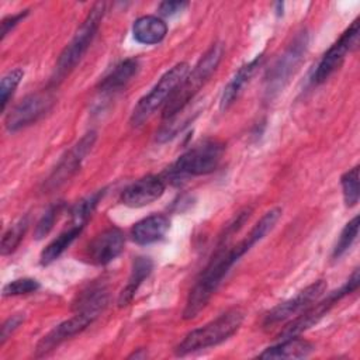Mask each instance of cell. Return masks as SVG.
Returning a JSON list of instances; mask_svg holds the SVG:
<instances>
[{
    "label": "cell",
    "mask_w": 360,
    "mask_h": 360,
    "mask_svg": "<svg viewBox=\"0 0 360 360\" xmlns=\"http://www.w3.org/2000/svg\"><path fill=\"white\" fill-rule=\"evenodd\" d=\"M359 281H360L359 270L356 269L352 273V276L349 277V280L339 290L330 292L322 301H315L312 307L309 305L307 309H304L301 314H298L292 321H290L284 326V329L278 333V338L285 339V338L298 336L304 330H307L311 326H314L315 323H318L340 300H343L345 297H347L349 294H352L357 290Z\"/></svg>",
    "instance_id": "cell-7"
},
{
    "label": "cell",
    "mask_w": 360,
    "mask_h": 360,
    "mask_svg": "<svg viewBox=\"0 0 360 360\" xmlns=\"http://www.w3.org/2000/svg\"><path fill=\"white\" fill-rule=\"evenodd\" d=\"M197 114H198L197 108H188V105H187L183 110H180L179 112H176L174 115L166 118V121L163 122L160 129L156 132V141L167 142V141L173 139L195 118Z\"/></svg>",
    "instance_id": "cell-23"
},
{
    "label": "cell",
    "mask_w": 360,
    "mask_h": 360,
    "mask_svg": "<svg viewBox=\"0 0 360 360\" xmlns=\"http://www.w3.org/2000/svg\"><path fill=\"white\" fill-rule=\"evenodd\" d=\"M167 24L156 15H142L132 24L134 39L143 45H155L165 39Z\"/></svg>",
    "instance_id": "cell-18"
},
{
    "label": "cell",
    "mask_w": 360,
    "mask_h": 360,
    "mask_svg": "<svg viewBox=\"0 0 360 360\" xmlns=\"http://www.w3.org/2000/svg\"><path fill=\"white\" fill-rule=\"evenodd\" d=\"M262 62H263V55H259L255 59H252L249 63H245L242 68H239V70L233 75V77L224 87L221 101H219L221 110H226L235 103V100L239 97V94L242 93L246 83H249V80L253 77V75L256 73V70L259 69Z\"/></svg>",
    "instance_id": "cell-17"
},
{
    "label": "cell",
    "mask_w": 360,
    "mask_h": 360,
    "mask_svg": "<svg viewBox=\"0 0 360 360\" xmlns=\"http://www.w3.org/2000/svg\"><path fill=\"white\" fill-rule=\"evenodd\" d=\"M27 228H28V217H22L4 232L3 238H1V255L3 256L13 253L18 248L20 242L22 240V238L27 232Z\"/></svg>",
    "instance_id": "cell-25"
},
{
    "label": "cell",
    "mask_w": 360,
    "mask_h": 360,
    "mask_svg": "<svg viewBox=\"0 0 360 360\" xmlns=\"http://www.w3.org/2000/svg\"><path fill=\"white\" fill-rule=\"evenodd\" d=\"M104 195V190H98L87 197H84L83 200H80L70 212L72 217V225H80L84 226L87 219L90 218V215L93 214V211L96 210L97 204L100 202V200Z\"/></svg>",
    "instance_id": "cell-24"
},
{
    "label": "cell",
    "mask_w": 360,
    "mask_h": 360,
    "mask_svg": "<svg viewBox=\"0 0 360 360\" xmlns=\"http://www.w3.org/2000/svg\"><path fill=\"white\" fill-rule=\"evenodd\" d=\"M188 63L180 62L170 68L167 72H165L158 80V83L152 87V90L148 94H145L135 105L129 120L131 125L141 127L156 112L158 108H160L162 105L165 107L170 96L174 93V90L179 87V84L188 73Z\"/></svg>",
    "instance_id": "cell-5"
},
{
    "label": "cell",
    "mask_w": 360,
    "mask_h": 360,
    "mask_svg": "<svg viewBox=\"0 0 360 360\" xmlns=\"http://www.w3.org/2000/svg\"><path fill=\"white\" fill-rule=\"evenodd\" d=\"M165 193V181L158 176H145L129 184L121 193V202L131 208L145 207Z\"/></svg>",
    "instance_id": "cell-15"
},
{
    "label": "cell",
    "mask_w": 360,
    "mask_h": 360,
    "mask_svg": "<svg viewBox=\"0 0 360 360\" xmlns=\"http://www.w3.org/2000/svg\"><path fill=\"white\" fill-rule=\"evenodd\" d=\"M224 56L222 44H214L211 48L202 55V58L197 62L190 73L186 75L183 82L170 96L167 103L163 107V118H169L187 107L190 101H193L194 96L200 91V89L207 83V80L217 70L221 59Z\"/></svg>",
    "instance_id": "cell-2"
},
{
    "label": "cell",
    "mask_w": 360,
    "mask_h": 360,
    "mask_svg": "<svg viewBox=\"0 0 360 360\" xmlns=\"http://www.w3.org/2000/svg\"><path fill=\"white\" fill-rule=\"evenodd\" d=\"M243 318V312L236 308L221 314L204 326L188 332L174 347L176 356H186L228 340L240 328Z\"/></svg>",
    "instance_id": "cell-3"
},
{
    "label": "cell",
    "mask_w": 360,
    "mask_h": 360,
    "mask_svg": "<svg viewBox=\"0 0 360 360\" xmlns=\"http://www.w3.org/2000/svg\"><path fill=\"white\" fill-rule=\"evenodd\" d=\"M105 308L103 307H96V305H86V307H79L75 308L73 316L69 319L60 322L56 325L52 330H49L35 346V357H42L48 354L49 352L55 350L60 343L65 340L79 335L83 332L90 323L97 319V316L104 311Z\"/></svg>",
    "instance_id": "cell-9"
},
{
    "label": "cell",
    "mask_w": 360,
    "mask_h": 360,
    "mask_svg": "<svg viewBox=\"0 0 360 360\" xmlns=\"http://www.w3.org/2000/svg\"><path fill=\"white\" fill-rule=\"evenodd\" d=\"M224 145L217 141H205L184 152L169 169L170 179L202 176L212 173L222 158Z\"/></svg>",
    "instance_id": "cell-8"
},
{
    "label": "cell",
    "mask_w": 360,
    "mask_h": 360,
    "mask_svg": "<svg viewBox=\"0 0 360 360\" xmlns=\"http://www.w3.org/2000/svg\"><path fill=\"white\" fill-rule=\"evenodd\" d=\"M326 281L318 280L304 290H301L295 297L278 304L274 307L264 318L263 326L266 329L273 328L281 322H285L291 319L294 315L301 314L304 309H307L309 305H312L315 301H318L326 291Z\"/></svg>",
    "instance_id": "cell-12"
},
{
    "label": "cell",
    "mask_w": 360,
    "mask_h": 360,
    "mask_svg": "<svg viewBox=\"0 0 360 360\" xmlns=\"http://www.w3.org/2000/svg\"><path fill=\"white\" fill-rule=\"evenodd\" d=\"M96 142V132L90 131L86 135H83L58 162L55 169L51 172V174L46 177L44 183V190L46 193L59 188L66 181H69L80 169L83 160L91 150L93 145Z\"/></svg>",
    "instance_id": "cell-10"
},
{
    "label": "cell",
    "mask_w": 360,
    "mask_h": 360,
    "mask_svg": "<svg viewBox=\"0 0 360 360\" xmlns=\"http://www.w3.org/2000/svg\"><path fill=\"white\" fill-rule=\"evenodd\" d=\"M359 225H360L359 215H356L353 219H350L345 225V228L342 229V232L339 235V239H338V242L333 248V253H332L333 259L342 257L352 248V245L354 243V240L359 235Z\"/></svg>",
    "instance_id": "cell-27"
},
{
    "label": "cell",
    "mask_w": 360,
    "mask_h": 360,
    "mask_svg": "<svg viewBox=\"0 0 360 360\" xmlns=\"http://www.w3.org/2000/svg\"><path fill=\"white\" fill-rule=\"evenodd\" d=\"M359 44V20H354L340 38L325 52L312 75V83L321 84L326 82L343 63L347 53H350Z\"/></svg>",
    "instance_id": "cell-11"
},
{
    "label": "cell",
    "mask_w": 360,
    "mask_h": 360,
    "mask_svg": "<svg viewBox=\"0 0 360 360\" xmlns=\"http://www.w3.org/2000/svg\"><path fill=\"white\" fill-rule=\"evenodd\" d=\"M27 15H28V10H21V11L17 13V14H13V15H8V17L3 18V21H1V39H4L6 35H7L21 20H24Z\"/></svg>",
    "instance_id": "cell-32"
},
{
    "label": "cell",
    "mask_w": 360,
    "mask_h": 360,
    "mask_svg": "<svg viewBox=\"0 0 360 360\" xmlns=\"http://www.w3.org/2000/svg\"><path fill=\"white\" fill-rule=\"evenodd\" d=\"M309 37L307 31L298 32L285 51L277 58L264 77V93L269 98L276 97L290 82L305 58Z\"/></svg>",
    "instance_id": "cell-6"
},
{
    "label": "cell",
    "mask_w": 360,
    "mask_h": 360,
    "mask_svg": "<svg viewBox=\"0 0 360 360\" xmlns=\"http://www.w3.org/2000/svg\"><path fill=\"white\" fill-rule=\"evenodd\" d=\"M340 186L343 193V200L347 207H354L359 202V166L349 169L340 177Z\"/></svg>",
    "instance_id": "cell-26"
},
{
    "label": "cell",
    "mask_w": 360,
    "mask_h": 360,
    "mask_svg": "<svg viewBox=\"0 0 360 360\" xmlns=\"http://www.w3.org/2000/svg\"><path fill=\"white\" fill-rule=\"evenodd\" d=\"M188 6L187 1H163L159 6V13L163 17H172L180 11H183Z\"/></svg>",
    "instance_id": "cell-33"
},
{
    "label": "cell",
    "mask_w": 360,
    "mask_h": 360,
    "mask_svg": "<svg viewBox=\"0 0 360 360\" xmlns=\"http://www.w3.org/2000/svg\"><path fill=\"white\" fill-rule=\"evenodd\" d=\"M170 226V221L163 214H152L131 228V238L138 245H150L160 240Z\"/></svg>",
    "instance_id": "cell-16"
},
{
    "label": "cell",
    "mask_w": 360,
    "mask_h": 360,
    "mask_svg": "<svg viewBox=\"0 0 360 360\" xmlns=\"http://www.w3.org/2000/svg\"><path fill=\"white\" fill-rule=\"evenodd\" d=\"M62 208H63V202H56V204L51 205V207L44 212V215L39 218V221L37 222L35 229H34V236H35V239L39 240V239L45 238V236L51 232V229L53 228L55 221L58 219V217H59Z\"/></svg>",
    "instance_id": "cell-29"
},
{
    "label": "cell",
    "mask_w": 360,
    "mask_h": 360,
    "mask_svg": "<svg viewBox=\"0 0 360 360\" xmlns=\"http://www.w3.org/2000/svg\"><path fill=\"white\" fill-rule=\"evenodd\" d=\"M314 350V346L298 336L281 339L280 343L264 349L259 359H302L308 357Z\"/></svg>",
    "instance_id": "cell-19"
},
{
    "label": "cell",
    "mask_w": 360,
    "mask_h": 360,
    "mask_svg": "<svg viewBox=\"0 0 360 360\" xmlns=\"http://www.w3.org/2000/svg\"><path fill=\"white\" fill-rule=\"evenodd\" d=\"M281 217L280 208H271L263 214V217L253 225L249 233L239 240L238 243L228 246L226 242H222L217 252L210 259L208 264L201 271L195 284L188 292L183 318L193 319L195 318L208 304L211 297L215 294L229 270L239 262V259L248 253L257 242H260L277 224Z\"/></svg>",
    "instance_id": "cell-1"
},
{
    "label": "cell",
    "mask_w": 360,
    "mask_h": 360,
    "mask_svg": "<svg viewBox=\"0 0 360 360\" xmlns=\"http://www.w3.org/2000/svg\"><path fill=\"white\" fill-rule=\"evenodd\" d=\"M139 70V62L136 59H125L115 65L98 83V91L115 93L125 87Z\"/></svg>",
    "instance_id": "cell-20"
},
{
    "label": "cell",
    "mask_w": 360,
    "mask_h": 360,
    "mask_svg": "<svg viewBox=\"0 0 360 360\" xmlns=\"http://www.w3.org/2000/svg\"><path fill=\"white\" fill-rule=\"evenodd\" d=\"M124 243V233L118 228H108L90 242L86 257L91 264L105 266L121 255Z\"/></svg>",
    "instance_id": "cell-14"
},
{
    "label": "cell",
    "mask_w": 360,
    "mask_h": 360,
    "mask_svg": "<svg viewBox=\"0 0 360 360\" xmlns=\"http://www.w3.org/2000/svg\"><path fill=\"white\" fill-rule=\"evenodd\" d=\"M22 76H24L22 69L15 68V69L7 72L1 77V83H0V101H1V110L3 111L6 110L8 100L13 97V94H14L17 86L20 84Z\"/></svg>",
    "instance_id": "cell-28"
},
{
    "label": "cell",
    "mask_w": 360,
    "mask_h": 360,
    "mask_svg": "<svg viewBox=\"0 0 360 360\" xmlns=\"http://www.w3.org/2000/svg\"><path fill=\"white\" fill-rule=\"evenodd\" d=\"M53 104V97L48 91H38L27 96L6 117L4 125L7 131L17 132L37 122Z\"/></svg>",
    "instance_id": "cell-13"
},
{
    "label": "cell",
    "mask_w": 360,
    "mask_h": 360,
    "mask_svg": "<svg viewBox=\"0 0 360 360\" xmlns=\"http://www.w3.org/2000/svg\"><path fill=\"white\" fill-rule=\"evenodd\" d=\"M152 270H153V262L150 260V257L138 256L134 259L131 274L128 277V283L125 284V287L122 288V291L118 295L120 307H125L132 301V298L135 297V294L139 290V287L142 285V283L150 276Z\"/></svg>",
    "instance_id": "cell-21"
},
{
    "label": "cell",
    "mask_w": 360,
    "mask_h": 360,
    "mask_svg": "<svg viewBox=\"0 0 360 360\" xmlns=\"http://www.w3.org/2000/svg\"><path fill=\"white\" fill-rule=\"evenodd\" d=\"M24 319H25L24 314H14L4 321V323L1 325V332H0V346H3L6 343V340L14 333V330L24 322Z\"/></svg>",
    "instance_id": "cell-31"
},
{
    "label": "cell",
    "mask_w": 360,
    "mask_h": 360,
    "mask_svg": "<svg viewBox=\"0 0 360 360\" xmlns=\"http://www.w3.org/2000/svg\"><path fill=\"white\" fill-rule=\"evenodd\" d=\"M39 288V283L35 278H17L10 283H7L3 287V295L4 297H17V295H25L35 292Z\"/></svg>",
    "instance_id": "cell-30"
},
{
    "label": "cell",
    "mask_w": 360,
    "mask_h": 360,
    "mask_svg": "<svg viewBox=\"0 0 360 360\" xmlns=\"http://www.w3.org/2000/svg\"><path fill=\"white\" fill-rule=\"evenodd\" d=\"M83 228L84 226H80V225H72L69 229L63 231L53 240H51L45 246V249L41 252V257H39L41 264L48 266L52 262H55L76 240V238L82 233Z\"/></svg>",
    "instance_id": "cell-22"
},
{
    "label": "cell",
    "mask_w": 360,
    "mask_h": 360,
    "mask_svg": "<svg viewBox=\"0 0 360 360\" xmlns=\"http://www.w3.org/2000/svg\"><path fill=\"white\" fill-rule=\"evenodd\" d=\"M105 13V3H96L89 14L86 15L84 21L70 39V42L65 46V49L60 52L56 69H55V77L53 82H60L66 75H69L76 65L82 60L84 53L87 52L90 44L93 42L98 27L101 24L103 15Z\"/></svg>",
    "instance_id": "cell-4"
}]
</instances>
